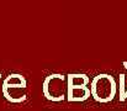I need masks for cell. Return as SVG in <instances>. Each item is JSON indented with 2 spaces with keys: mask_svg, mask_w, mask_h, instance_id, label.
I'll use <instances>...</instances> for the list:
<instances>
[{
  "mask_svg": "<svg viewBox=\"0 0 127 111\" xmlns=\"http://www.w3.org/2000/svg\"><path fill=\"white\" fill-rule=\"evenodd\" d=\"M91 96V91L88 86H68L67 100L70 103H80L85 101Z\"/></svg>",
  "mask_w": 127,
  "mask_h": 111,
  "instance_id": "3957f363",
  "label": "cell"
},
{
  "mask_svg": "<svg viewBox=\"0 0 127 111\" xmlns=\"http://www.w3.org/2000/svg\"><path fill=\"white\" fill-rule=\"evenodd\" d=\"M91 96L97 103H110L114 100L117 93V85L112 75L99 74L91 81Z\"/></svg>",
  "mask_w": 127,
  "mask_h": 111,
  "instance_id": "6da1fadb",
  "label": "cell"
},
{
  "mask_svg": "<svg viewBox=\"0 0 127 111\" xmlns=\"http://www.w3.org/2000/svg\"><path fill=\"white\" fill-rule=\"evenodd\" d=\"M43 95L51 101H63L68 95V80L63 74H51L43 81Z\"/></svg>",
  "mask_w": 127,
  "mask_h": 111,
  "instance_id": "7a4b0ae2",
  "label": "cell"
},
{
  "mask_svg": "<svg viewBox=\"0 0 127 111\" xmlns=\"http://www.w3.org/2000/svg\"><path fill=\"white\" fill-rule=\"evenodd\" d=\"M122 64H124V67H125V69H127V62H124Z\"/></svg>",
  "mask_w": 127,
  "mask_h": 111,
  "instance_id": "ba28073f",
  "label": "cell"
},
{
  "mask_svg": "<svg viewBox=\"0 0 127 111\" xmlns=\"http://www.w3.org/2000/svg\"><path fill=\"white\" fill-rule=\"evenodd\" d=\"M25 89H20V88H7V86H2V94L5 96L6 100H9L12 104H21L26 100V93L21 91Z\"/></svg>",
  "mask_w": 127,
  "mask_h": 111,
  "instance_id": "277c9868",
  "label": "cell"
},
{
  "mask_svg": "<svg viewBox=\"0 0 127 111\" xmlns=\"http://www.w3.org/2000/svg\"><path fill=\"white\" fill-rule=\"evenodd\" d=\"M0 78H1V74H0Z\"/></svg>",
  "mask_w": 127,
  "mask_h": 111,
  "instance_id": "9c48e42d",
  "label": "cell"
},
{
  "mask_svg": "<svg viewBox=\"0 0 127 111\" xmlns=\"http://www.w3.org/2000/svg\"><path fill=\"white\" fill-rule=\"evenodd\" d=\"M124 76H125V74L120 75V100L121 101H125L127 99V85L125 84Z\"/></svg>",
  "mask_w": 127,
  "mask_h": 111,
  "instance_id": "52a82bcc",
  "label": "cell"
},
{
  "mask_svg": "<svg viewBox=\"0 0 127 111\" xmlns=\"http://www.w3.org/2000/svg\"><path fill=\"white\" fill-rule=\"evenodd\" d=\"M26 85H27V81L22 74H10L4 79V83H2V86H7V88L26 89Z\"/></svg>",
  "mask_w": 127,
  "mask_h": 111,
  "instance_id": "5b68a950",
  "label": "cell"
},
{
  "mask_svg": "<svg viewBox=\"0 0 127 111\" xmlns=\"http://www.w3.org/2000/svg\"><path fill=\"white\" fill-rule=\"evenodd\" d=\"M67 80H68V86H86L90 81L89 76L86 74L77 73V74H68L67 75Z\"/></svg>",
  "mask_w": 127,
  "mask_h": 111,
  "instance_id": "8992f818",
  "label": "cell"
}]
</instances>
